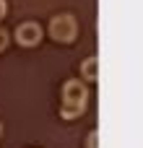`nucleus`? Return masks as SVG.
Returning <instances> with one entry per match:
<instances>
[{"mask_svg":"<svg viewBox=\"0 0 143 148\" xmlns=\"http://www.w3.org/2000/svg\"><path fill=\"white\" fill-rule=\"evenodd\" d=\"M89 104V86L81 78H70L63 83V104H60V117L63 120H78L86 112Z\"/></svg>","mask_w":143,"mask_h":148,"instance_id":"nucleus-1","label":"nucleus"},{"mask_svg":"<svg viewBox=\"0 0 143 148\" xmlns=\"http://www.w3.org/2000/svg\"><path fill=\"white\" fill-rule=\"evenodd\" d=\"M96 140H99V133L94 130V133H89V140H86V146H89V148H96Z\"/></svg>","mask_w":143,"mask_h":148,"instance_id":"nucleus-6","label":"nucleus"},{"mask_svg":"<svg viewBox=\"0 0 143 148\" xmlns=\"http://www.w3.org/2000/svg\"><path fill=\"white\" fill-rule=\"evenodd\" d=\"M16 42L21 44V47H36L39 42H42V36H44V31H42V26L36 23V21H23V23H18V29H16Z\"/></svg>","mask_w":143,"mask_h":148,"instance_id":"nucleus-3","label":"nucleus"},{"mask_svg":"<svg viewBox=\"0 0 143 148\" xmlns=\"http://www.w3.org/2000/svg\"><path fill=\"white\" fill-rule=\"evenodd\" d=\"M0 135H3V122H0Z\"/></svg>","mask_w":143,"mask_h":148,"instance_id":"nucleus-8","label":"nucleus"},{"mask_svg":"<svg viewBox=\"0 0 143 148\" xmlns=\"http://www.w3.org/2000/svg\"><path fill=\"white\" fill-rule=\"evenodd\" d=\"M8 42H10V36H8V31L5 29H0V52L8 47Z\"/></svg>","mask_w":143,"mask_h":148,"instance_id":"nucleus-5","label":"nucleus"},{"mask_svg":"<svg viewBox=\"0 0 143 148\" xmlns=\"http://www.w3.org/2000/svg\"><path fill=\"white\" fill-rule=\"evenodd\" d=\"M5 13H8V3H5V0H0V21L5 18Z\"/></svg>","mask_w":143,"mask_h":148,"instance_id":"nucleus-7","label":"nucleus"},{"mask_svg":"<svg viewBox=\"0 0 143 148\" xmlns=\"http://www.w3.org/2000/svg\"><path fill=\"white\" fill-rule=\"evenodd\" d=\"M81 81H86V83H94L96 78H99V60L96 57H86L83 62H81Z\"/></svg>","mask_w":143,"mask_h":148,"instance_id":"nucleus-4","label":"nucleus"},{"mask_svg":"<svg viewBox=\"0 0 143 148\" xmlns=\"http://www.w3.org/2000/svg\"><path fill=\"white\" fill-rule=\"evenodd\" d=\"M50 36L60 44H70L78 36V21L70 13H57L50 18Z\"/></svg>","mask_w":143,"mask_h":148,"instance_id":"nucleus-2","label":"nucleus"}]
</instances>
